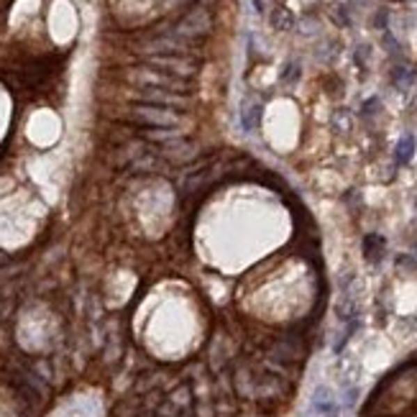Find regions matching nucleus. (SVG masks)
<instances>
[{"label":"nucleus","mask_w":417,"mask_h":417,"mask_svg":"<svg viewBox=\"0 0 417 417\" xmlns=\"http://www.w3.org/2000/svg\"><path fill=\"white\" fill-rule=\"evenodd\" d=\"M131 118L146 128H177L180 126V116L169 108H157V105H136Z\"/></svg>","instance_id":"obj_1"},{"label":"nucleus","mask_w":417,"mask_h":417,"mask_svg":"<svg viewBox=\"0 0 417 417\" xmlns=\"http://www.w3.org/2000/svg\"><path fill=\"white\" fill-rule=\"evenodd\" d=\"M149 56L159 54V56H166V54H180V56H187L192 52V41L182 39L177 33H164V36H154V39L146 41V49H143Z\"/></svg>","instance_id":"obj_2"},{"label":"nucleus","mask_w":417,"mask_h":417,"mask_svg":"<svg viewBox=\"0 0 417 417\" xmlns=\"http://www.w3.org/2000/svg\"><path fill=\"white\" fill-rule=\"evenodd\" d=\"M149 64L151 67H157V70H166L169 74L174 77H182V79H189L192 74L197 72V62L192 56H180V54H166V56H149Z\"/></svg>","instance_id":"obj_3"},{"label":"nucleus","mask_w":417,"mask_h":417,"mask_svg":"<svg viewBox=\"0 0 417 417\" xmlns=\"http://www.w3.org/2000/svg\"><path fill=\"white\" fill-rule=\"evenodd\" d=\"M141 85L146 87H159V90H169V93H187L189 90V82L182 77H174L169 72H154V70H141L134 74Z\"/></svg>","instance_id":"obj_4"},{"label":"nucleus","mask_w":417,"mask_h":417,"mask_svg":"<svg viewBox=\"0 0 417 417\" xmlns=\"http://www.w3.org/2000/svg\"><path fill=\"white\" fill-rule=\"evenodd\" d=\"M210 26H213L210 16H207L203 8H195V10H189L187 16L182 18L180 24H177L174 33H177V36H182V39H187V41H195L197 36L210 33Z\"/></svg>","instance_id":"obj_5"},{"label":"nucleus","mask_w":417,"mask_h":417,"mask_svg":"<svg viewBox=\"0 0 417 417\" xmlns=\"http://www.w3.org/2000/svg\"><path fill=\"white\" fill-rule=\"evenodd\" d=\"M139 100L143 105H157V108H187L189 100L180 93H169V90H159V87H143Z\"/></svg>","instance_id":"obj_6"},{"label":"nucleus","mask_w":417,"mask_h":417,"mask_svg":"<svg viewBox=\"0 0 417 417\" xmlns=\"http://www.w3.org/2000/svg\"><path fill=\"white\" fill-rule=\"evenodd\" d=\"M269 18H272V26L276 31H292L294 29V13L287 8H274Z\"/></svg>","instance_id":"obj_7"},{"label":"nucleus","mask_w":417,"mask_h":417,"mask_svg":"<svg viewBox=\"0 0 417 417\" xmlns=\"http://www.w3.org/2000/svg\"><path fill=\"white\" fill-rule=\"evenodd\" d=\"M259 120H261V105L259 102L246 105L244 113H241V126H244L246 131H253V128L259 126Z\"/></svg>","instance_id":"obj_8"},{"label":"nucleus","mask_w":417,"mask_h":417,"mask_svg":"<svg viewBox=\"0 0 417 417\" xmlns=\"http://www.w3.org/2000/svg\"><path fill=\"white\" fill-rule=\"evenodd\" d=\"M412 154H415V136H402V141L397 143V162L407 164Z\"/></svg>","instance_id":"obj_9"},{"label":"nucleus","mask_w":417,"mask_h":417,"mask_svg":"<svg viewBox=\"0 0 417 417\" xmlns=\"http://www.w3.org/2000/svg\"><path fill=\"white\" fill-rule=\"evenodd\" d=\"M412 79H415V74H412V70H407V67H394L392 72V82L400 90H409V85H412Z\"/></svg>","instance_id":"obj_10"},{"label":"nucleus","mask_w":417,"mask_h":417,"mask_svg":"<svg viewBox=\"0 0 417 417\" xmlns=\"http://www.w3.org/2000/svg\"><path fill=\"white\" fill-rule=\"evenodd\" d=\"M363 249H366V256L377 264L379 256H381V251H384V241H381L379 236H369L366 238V244H363Z\"/></svg>","instance_id":"obj_11"},{"label":"nucleus","mask_w":417,"mask_h":417,"mask_svg":"<svg viewBox=\"0 0 417 417\" xmlns=\"http://www.w3.org/2000/svg\"><path fill=\"white\" fill-rule=\"evenodd\" d=\"M297 79H299V64H297V62L284 64V70H282V82L292 85V82H297Z\"/></svg>","instance_id":"obj_12"},{"label":"nucleus","mask_w":417,"mask_h":417,"mask_svg":"<svg viewBox=\"0 0 417 417\" xmlns=\"http://www.w3.org/2000/svg\"><path fill=\"white\" fill-rule=\"evenodd\" d=\"M333 126H336V128H343V131H348V128H351V116H348L346 111H338L336 116H333Z\"/></svg>","instance_id":"obj_13"},{"label":"nucleus","mask_w":417,"mask_h":417,"mask_svg":"<svg viewBox=\"0 0 417 417\" xmlns=\"http://www.w3.org/2000/svg\"><path fill=\"white\" fill-rule=\"evenodd\" d=\"M366 56H369V47H359V54H356V62L363 64V62H366Z\"/></svg>","instance_id":"obj_14"},{"label":"nucleus","mask_w":417,"mask_h":417,"mask_svg":"<svg viewBox=\"0 0 417 417\" xmlns=\"http://www.w3.org/2000/svg\"><path fill=\"white\" fill-rule=\"evenodd\" d=\"M253 8H256V13H267V3L264 0H253Z\"/></svg>","instance_id":"obj_15"}]
</instances>
